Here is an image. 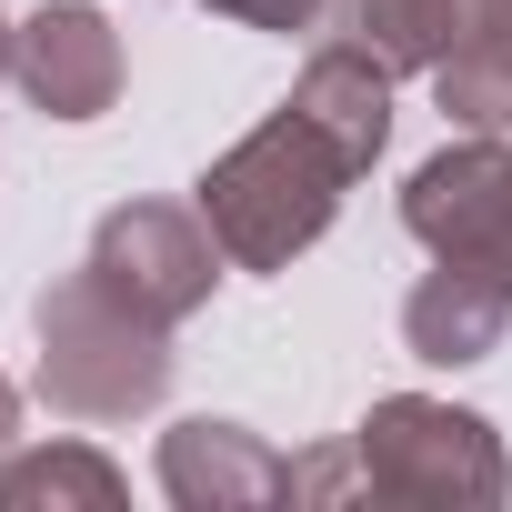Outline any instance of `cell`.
Segmentation results:
<instances>
[{
	"label": "cell",
	"mask_w": 512,
	"mask_h": 512,
	"mask_svg": "<svg viewBox=\"0 0 512 512\" xmlns=\"http://www.w3.org/2000/svg\"><path fill=\"white\" fill-rule=\"evenodd\" d=\"M352 181H362V161H352L312 111L282 101L262 131H241V141L191 181V201H201L211 241L231 251V272H292L302 251L332 231V211H342Z\"/></svg>",
	"instance_id": "6da1fadb"
},
{
	"label": "cell",
	"mask_w": 512,
	"mask_h": 512,
	"mask_svg": "<svg viewBox=\"0 0 512 512\" xmlns=\"http://www.w3.org/2000/svg\"><path fill=\"white\" fill-rule=\"evenodd\" d=\"M11 41H21V21H0V81H11Z\"/></svg>",
	"instance_id": "9a60e30c"
},
{
	"label": "cell",
	"mask_w": 512,
	"mask_h": 512,
	"mask_svg": "<svg viewBox=\"0 0 512 512\" xmlns=\"http://www.w3.org/2000/svg\"><path fill=\"white\" fill-rule=\"evenodd\" d=\"M161 492L181 512H251V502H292V462L241 432V422H171L161 432Z\"/></svg>",
	"instance_id": "52a82bcc"
},
{
	"label": "cell",
	"mask_w": 512,
	"mask_h": 512,
	"mask_svg": "<svg viewBox=\"0 0 512 512\" xmlns=\"http://www.w3.org/2000/svg\"><path fill=\"white\" fill-rule=\"evenodd\" d=\"M31 332H41V402L61 422H131L171 392V322L131 312L91 262L31 302Z\"/></svg>",
	"instance_id": "7a4b0ae2"
},
{
	"label": "cell",
	"mask_w": 512,
	"mask_h": 512,
	"mask_svg": "<svg viewBox=\"0 0 512 512\" xmlns=\"http://www.w3.org/2000/svg\"><path fill=\"white\" fill-rule=\"evenodd\" d=\"M432 91H442V121L512 131V0H462V31H452Z\"/></svg>",
	"instance_id": "30bf717a"
},
{
	"label": "cell",
	"mask_w": 512,
	"mask_h": 512,
	"mask_svg": "<svg viewBox=\"0 0 512 512\" xmlns=\"http://www.w3.org/2000/svg\"><path fill=\"white\" fill-rule=\"evenodd\" d=\"M352 462H362V492L402 502V512H492L512 492L502 432L432 392H382L352 422Z\"/></svg>",
	"instance_id": "3957f363"
},
{
	"label": "cell",
	"mask_w": 512,
	"mask_h": 512,
	"mask_svg": "<svg viewBox=\"0 0 512 512\" xmlns=\"http://www.w3.org/2000/svg\"><path fill=\"white\" fill-rule=\"evenodd\" d=\"M11 452H21V392L0 382V462H11Z\"/></svg>",
	"instance_id": "5bb4252c"
},
{
	"label": "cell",
	"mask_w": 512,
	"mask_h": 512,
	"mask_svg": "<svg viewBox=\"0 0 512 512\" xmlns=\"http://www.w3.org/2000/svg\"><path fill=\"white\" fill-rule=\"evenodd\" d=\"M512 332V292L482 282V272H452L432 262L412 292H402V352L432 362V372H462V362H492Z\"/></svg>",
	"instance_id": "ba28073f"
},
{
	"label": "cell",
	"mask_w": 512,
	"mask_h": 512,
	"mask_svg": "<svg viewBox=\"0 0 512 512\" xmlns=\"http://www.w3.org/2000/svg\"><path fill=\"white\" fill-rule=\"evenodd\" d=\"M402 231L452 272H482L512 292V141L462 131L402 181Z\"/></svg>",
	"instance_id": "277c9868"
},
{
	"label": "cell",
	"mask_w": 512,
	"mask_h": 512,
	"mask_svg": "<svg viewBox=\"0 0 512 512\" xmlns=\"http://www.w3.org/2000/svg\"><path fill=\"white\" fill-rule=\"evenodd\" d=\"M211 11L241 21V31H332L342 0H211Z\"/></svg>",
	"instance_id": "4fadbf2b"
},
{
	"label": "cell",
	"mask_w": 512,
	"mask_h": 512,
	"mask_svg": "<svg viewBox=\"0 0 512 512\" xmlns=\"http://www.w3.org/2000/svg\"><path fill=\"white\" fill-rule=\"evenodd\" d=\"M11 81L51 121H101L121 101L131 61H121V31L91 11V0H41V11L21 21V41H11Z\"/></svg>",
	"instance_id": "8992f818"
},
{
	"label": "cell",
	"mask_w": 512,
	"mask_h": 512,
	"mask_svg": "<svg viewBox=\"0 0 512 512\" xmlns=\"http://www.w3.org/2000/svg\"><path fill=\"white\" fill-rule=\"evenodd\" d=\"M121 472L91 442H51V452H11L0 462V512H121Z\"/></svg>",
	"instance_id": "8fae6325"
},
{
	"label": "cell",
	"mask_w": 512,
	"mask_h": 512,
	"mask_svg": "<svg viewBox=\"0 0 512 512\" xmlns=\"http://www.w3.org/2000/svg\"><path fill=\"white\" fill-rule=\"evenodd\" d=\"M81 262H91L131 312H151V322L181 332V322L211 302V282H221L231 251L211 241L201 201H121V211H101V231H91Z\"/></svg>",
	"instance_id": "5b68a950"
},
{
	"label": "cell",
	"mask_w": 512,
	"mask_h": 512,
	"mask_svg": "<svg viewBox=\"0 0 512 512\" xmlns=\"http://www.w3.org/2000/svg\"><path fill=\"white\" fill-rule=\"evenodd\" d=\"M342 31L362 51H382L392 71H442V51L462 31V0H342Z\"/></svg>",
	"instance_id": "7c38bea8"
},
{
	"label": "cell",
	"mask_w": 512,
	"mask_h": 512,
	"mask_svg": "<svg viewBox=\"0 0 512 512\" xmlns=\"http://www.w3.org/2000/svg\"><path fill=\"white\" fill-rule=\"evenodd\" d=\"M292 111H312V121L372 171L382 141H392V61L362 51V41H322V51L302 61V81H292Z\"/></svg>",
	"instance_id": "9c48e42d"
}]
</instances>
